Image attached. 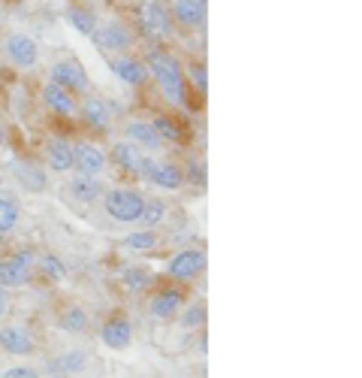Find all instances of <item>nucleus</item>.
<instances>
[{
  "label": "nucleus",
  "mask_w": 362,
  "mask_h": 378,
  "mask_svg": "<svg viewBox=\"0 0 362 378\" xmlns=\"http://www.w3.org/2000/svg\"><path fill=\"white\" fill-rule=\"evenodd\" d=\"M145 67H148V76H154L160 85V91L166 94L170 103H185V76H181V64L166 55V52H148L145 58Z\"/></svg>",
  "instance_id": "1"
},
{
  "label": "nucleus",
  "mask_w": 362,
  "mask_h": 378,
  "mask_svg": "<svg viewBox=\"0 0 362 378\" xmlns=\"http://www.w3.org/2000/svg\"><path fill=\"white\" fill-rule=\"evenodd\" d=\"M103 206H106V215H112L115 221L130 224V221H139L142 206H145V197L136 194V191H127V188H115V191L106 194Z\"/></svg>",
  "instance_id": "2"
},
{
  "label": "nucleus",
  "mask_w": 362,
  "mask_h": 378,
  "mask_svg": "<svg viewBox=\"0 0 362 378\" xmlns=\"http://www.w3.org/2000/svg\"><path fill=\"white\" fill-rule=\"evenodd\" d=\"M36 263V255L31 248H21L16 255L0 260V287H19L31 279V270Z\"/></svg>",
  "instance_id": "3"
},
{
  "label": "nucleus",
  "mask_w": 362,
  "mask_h": 378,
  "mask_svg": "<svg viewBox=\"0 0 362 378\" xmlns=\"http://www.w3.org/2000/svg\"><path fill=\"white\" fill-rule=\"evenodd\" d=\"M90 40H94V46L106 48V52H127L130 43H133V36L124 24L109 21V24H103V28H97L94 34H90Z\"/></svg>",
  "instance_id": "4"
},
{
  "label": "nucleus",
  "mask_w": 362,
  "mask_h": 378,
  "mask_svg": "<svg viewBox=\"0 0 362 378\" xmlns=\"http://www.w3.org/2000/svg\"><path fill=\"white\" fill-rule=\"evenodd\" d=\"M205 270V255L197 248H187V251H181V255H175L170 260V267H166V272L172 275V279L178 282H187V279H197V275Z\"/></svg>",
  "instance_id": "5"
},
{
  "label": "nucleus",
  "mask_w": 362,
  "mask_h": 378,
  "mask_svg": "<svg viewBox=\"0 0 362 378\" xmlns=\"http://www.w3.org/2000/svg\"><path fill=\"white\" fill-rule=\"evenodd\" d=\"M142 28H145L151 36H170L172 34V12L166 9V4L160 0H151V4L142 9Z\"/></svg>",
  "instance_id": "6"
},
{
  "label": "nucleus",
  "mask_w": 362,
  "mask_h": 378,
  "mask_svg": "<svg viewBox=\"0 0 362 378\" xmlns=\"http://www.w3.org/2000/svg\"><path fill=\"white\" fill-rule=\"evenodd\" d=\"M51 85L63 88V91H85L88 76L76 61H61V64L51 67Z\"/></svg>",
  "instance_id": "7"
},
{
  "label": "nucleus",
  "mask_w": 362,
  "mask_h": 378,
  "mask_svg": "<svg viewBox=\"0 0 362 378\" xmlns=\"http://www.w3.org/2000/svg\"><path fill=\"white\" fill-rule=\"evenodd\" d=\"M6 55L12 58V64L33 67L36 61H40V48H36V43L31 40L28 34H12L6 40Z\"/></svg>",
  "instance_id": "8"
},
{
  "label": "nucleus",
  "mask_w": 362,
  "mask_h": 378,
  "mask_svg": "<svg viewBox=\"0 0 362 378\" xmlns=\"http://www.w3.org/2000/svg\"><path fill=\"white\" fill-rule=\"evenodd\" d=\"M73 167H79V173L85 175H100L103 167H106V155L97 145L79 143V145H73Z\"/></svg>",
  "instance_id": "9"
},
{
  "label": "nucleus",
  "mask_w": 362,
  "mask_h": 378,
  "mask_svg": "<svg viewBox=\"0 0 362 378\" xmlns=\"http://www.w3.org/2000/svg\"><path fill=\"white\" fill-rule=\"evenodd\" d=\"M130 336H133V327L127 318H112L103 324V330H100V339H103V345H109L115 351H121L130 345Z\"/></svg>",
  "instance_id": "10"
},
{
  "label": "nucleus",
  "mask_w": 362,
  "mask_h": 378,
  "mask_svg": "<svg viewBox=\"0 0 362 378\" xmlns=\"http://www.w3.org/2000/svg\"><path fill=\"white\" fill-rule=\"evenodd\" d=\"M112 70H115V76H118L121 82H127V85H142V82L148 79L145 61H139V58H133V55L115 58V61H112Z\"/></svg>",
  "instance_id": "11"
},
{
  "label": "nucleus",
  "mask_w": 362,
  "mask_h": 378,
  "mask_svg": "<svg viewBox=\"0 0 362 378\" xmlns=\"http://www.w3.org/2000/svg\"><path fill=\"white\" fill-rule=\"evenodd\" d=\"M0 345H4L6 354H31L33 339L24 327H6V330H0Z\"/></svg>",
  "instance_id": "12"
},
{
  "label": "nucleus",
  "mask_w": 362,
  "mask_h": 378,
  "mask_svg": "<svg viewBox=\"0 0 362 378\" xmlns=\"http://www.w3.org/2000/svg\"><path fill=\"white\" fill-rule=\"evenodd\" d=\"M88 367V354L85 351H63L61 357H51L46 363V369L51 375H70V372H82Z\"/></svg>",
  "instance_id": "13"
},
{
  "label": "nucleus",
  "mask_w": 362,
  "mask_h": 378,
  "mask_svg": "<svg viewBox=\"0 0 362 378\" xmlns=\"http://www.w3.org/2000/svg\"><path fill=\"white\" fill-rule=\"evenodd\" d=\"M43 100H46V106L55 112V116H73V112H76L73 94L63 91V88H58V85H51V82L43 88Z\"/></svg>",
  "instance_id": "14"
},
{
  "label": "nucleus",
  "mask_w": 362,
  "mask_h": 378,
  "mask_svg": "<svg viewBox=\"0 0 362 378\" xmlns=\"http://www.w3.org/2000/svg\"><path fill=\"white\" fill-rule=\"evenodd\" d=\"M46 160H48V167L58 170V173L73 170V145L63 143V140H51L46 145Z\"/></svg>",
  "instance_id": "15"
},
{
  "label": "nucleus",
  "mask_w": 362,
  "mask_h": 378,
  "mask_svg": "<svg viewBox=\"0 0 362 378\" xmlns=\"http://www.w3.org/2000/svg\"><path fill=\"white\" fill-rule=\"evenodd\" d=\"M70 191H73L76 200H82V203H94V200L103 194V185H100L97 175H85V173H79V175H73Z\"/></svg>",
  "instance_id": "16"
},
{
  "label": "nucleus",
  "mask_w": 362,
  "mask_h": 378,
  "mask_svg": "<svg viewBox=\"0 0 362 378\" xmlns=\"http://www.w3.org/2000/svg\"><path fill=\"white\" fill-rule=\"evenodd\" d=\"M181 306V287H166L151 300V315L154 318H172Z\"/></svg>",
  "instance_id": "17"
},
{
  "label": "nucleus",
  "mask_w": 362,
  "mask_h": 378,
  "mask_svg": "<svg viewBox=\"0 0 362 378\" xmlns=\"http://www.w3.org/2000/svg\"><path fill=\"white\" fill-rule=\"evenodd\" d=\"M175 21L190 24V28H200L205 19V4L202 0H175Z\"/></svg>",
  "instance_id": "18"
},
{
  "label": "nucleus",
  "mask_w": 362,
  "mask_h": 378,
  "mask_svg": "<svg viewBox=\"0 0 362 378\" xmlns=\"http://www.w3.org/2000/svg\"><path fill=\"white\" fill-rule=\"evenodd\" d=\"M181 182H185V170L178 163H157L154 179H151V185L166 188V191H175V188H181Z\"/></svg>",
  "instance_id": "19"
},
{
  "label": "nucleus",
  "mask_w": 362,
  "mask_h": 378,
  "mask_svg": "<svg viewBox=\"0 0 362 378\" xmlns=\"http://www.w3.org/2000/svg\"><path fill=\"white\" fill-rule=\"evenodd\" d=\"M12 173L19 175V182L28 188V191H43V188L48 185L46 173L40 167H33V163H12Z\"/></svg>",
  "instance_id": "20"
},
{
  "label": "nucleus",
  "mask_w": 362,
  "mask_h": 378,
  "mask_svg": "<svg viewBox=\"0 0 362 378\" xmlns=\"http://www.w3.org/2000/svg\"><path fill=\"white\" fill-rule=\"evenodd\" d=\"M127 136L133 140V145H145V148H160V143H163L148 121H130L127 124Z\"/></svg>",
  "instance_id": "21"
},
{
  "label": "nucleus",
  "mask_w": 362,
  "mask_h": 378,
  "mask_svg": "<svg viewBox=\"0 0 362 378\" xmlns=\"http://www.w3.org/2000/svg\"><path fill=\"white\" fill-rule=\"evenodd\" d=\"M82 116L85 121L90 124V128H106L109 124V103L100 97H88L82 103Z\"/></svg>",
  "instance_id": "22"
},
{
  "label": "nucleus",
  "mask_w": 362,
  "mask_h": 378,
  "mask_svg": "<svg viewBox=\"0 0 362 378\" xmlns=\"http://www.w3.org/2000/svg\"><path fill=\"white\" fill-rule=\"evenodd\" d=\"M112 160L118 163L121 170H127V173H136V167H139L142 155L136 151V145H133V143H115V145H112Z\"/></svg>",
  "instance_id": "23"
},
{
  "label": "nucleus",
  "mask_w": 362,
  "mask_h": 378,
  "mask_svg": "<svg viewBox=\"0 0 362 378\" xmlns=\"http://www.w3.org/2000/svg\"><path fill=\"white\" fill-rule=\"evenodd\" d=\"M67 21H70L79 34H88V36L97 31V19H94V12H90V9H82V6L67 9Z\"/></svg>",
  "instance_id": "24"
},
{
  "label": "nucleus",
  "mask_w": 362,
  "mask_h": 378,
  "mask_svg": "<svg viewBox=\"0 0 362 378\" xmlns=\"http://www.w3.org/2000/svg\"><path fill=\"white\" fill-rule=\"evenodd\" d=\"M157 245V233L154 230H133L130 236H124V248L130 251H151Z\"/></svg>",
  "instance_id": "25"
},
{
  "label": "nucleus",
  "mask_w": 362,
  "mask_h": 378,
  "mask_svg": "<svg viewBox=\"0 0 362 378\" xmlns=\"http://www.w3.org/2000/svg\"><path fill=\"white\" fill-rule=\"evenodd\" d=\"M61 330L67 333H85L88 330V315L85 309H67L61 315Z\"/></svg>",
  "instance_id": "26"
},
{
  "label": "nucleus",
  "mask_w": 362,
  "mask_h": 378,
  "mask_svg": "<svg viewBox=\"0 0 362 378\" xmlns=\"http://www.w3.org/2000/svg\"><path fill=\"white\" fill-rule=\"evenodd\" d=\"M166 218V203L163 200H145V206H142V215H139V221L145 224V227H154V224H160Z\"/></svg>",
  "instance_id": "27"
},
{
  "label": "nucleus",
  "mask_w": 362,
  "mask_h": 378,
  "mask_svg": "<svg viewBox=\"0 0 362 378\" xmlns=\"http://www.w3.org/2000/svg\"><path fill=\"white\" fill-rule=\"evenodd\" d=\"M124 287L127 291H145V287L151 285V272L142 270V267H133V270H124Z\"/></svg>",
  "instance_id": "28"
},
{
  "label": "nucleus",
  "mask_w": 362,
  "mask_h": 378,
  "mask_svg": "<svg viewBox=\"0 0 362 378\" xmlns=\"http://www.w3.org/2000/svg\"><path fill=\"white\" fill-rule=\"evenodd\" d=\"M151 128L157 131L160 140H170V143H178V140H181V128H178L172 118H166V116H157V118H154Z\"/></svg>",
  "instance_id": "29"
},
{
  "label": "nucleus",
  "mask_w": 362,
  "mask_h": 378,
  "mask_svg": "<svg viewBox=\"0 0 362 378\" xmlns=\"http://www.w3.org/2000/svg\"><path fill=\"white\" fill-rule=\"evenodd\" d=\"M16 224H19V206L12 203V200L0 197V233L12 230V227H16Z\"/></svg>",
  "instance_id": "30"
},
{
  "label": "nucleus",
  "mask_w": 362,
  "mask_h": 378,
  "mask_svg": "<svg viewBox=\"0 0 362 378\" xmlns=\"http://www.w3.org/2000/svg\"><path fill=\"white\" fill-rule=\"evenodd\" d=\"M40 270L48 275L51 282H61L63 275H67V270H63V263H61L55 255H46V257H43V263H40Z\"/></svg>",
  "instance_id": "31"
},
{
  "label": "nucleus",
  "mask_w": 362,
  "mask_h": 378,
  "mask_svg": "<svg viewBox=\"0 0 362 378\" xmlns=\"http://www.w3.org/2000/svg\"><path fill=\"white\" fill-rule=\"evenodd\" d=\"M205 324V306H190L185 315H181V327H187V330H193V327Z\"/></svg>",
  "instance_id": "32"
},
{
  "label": "nucleus",
  "mask_w": 362,
  "mask_h": 378,
  "mask_svg": "<svg viewBox=\"0 0 362 378\" xmlns=\"http://www.w3.org/2000/svg\"><path fill=\"white\" fill-rule=\"evenodd\" d=\"M154 170H157V160L142 158V160H139V167H136V175H139L142 182H151V179H154Z\"/></svg>",
  "instance_id": "33"
},
{
  "label": "nucleus",
  "mask_w": 362,
  "mask_h": 378,
  "mask_svg": "<svg viewBox=\"0 0 362 378\" xmlns=\"http://www.w3.org/2000/svg\"><path fill=\"white\" fill-rule=\"evenodd\" d=\"M190 76H193V85H197V91H200V94L209 91V76H205V67L193 64V67H190Z\"/></svg>",
  "instance_id": "34"
},
{
  "label": "nucleus",
  "mask_w": 362,
  "mask_h": 378,
  "mask_svg": "<svg viewBox=\"0 0 362 378\" xmlns=\"http://www.w3.org/2000/svg\"><path fill=\"white\" fill-rule=\"evenodd\" d=\"M185 179H190V182L197 185V188H202V185H205V167H202V163H190Z\"/></svg>",
  "instance_id": "35"
},
{
  "label": "nucleus",
  "mask_w": 362,
  "mask_h": 378,
  "mask_svg": "<svg viewBox=\"0 0 362 378\" xmlns=\"http://www.w3.org/2000/svg\"><path fill=\"white\" fill-rule=\"evenodd\" d=\"M4 378H40V372L31 369V367H12L4 372Z\"/></svg>",
  "instance_id": "36"
},
{
  "label": "nucleus",
  "mask_w": 362,
  "mask_h": 378,
  "mask_svg": "<svg viewBox=\"0 0 362 378\" xmlns=\"http://www.w3.org/2000/svg\"><path fill=\"white\" fill-rule=\"evenodd\" d=\"M6 309H9V294H6V287H0V315Z\"/></svg>",
  "instance_id": "37"
},
{
  "label": "nucleus",
  "mask_w": 362,
  "mask_h": 378,
  "mask_svg": "<svg viewBox=\"0 0 362 378\" xmlns=\"http://www.w3.org/2000/svg\"><path fill=\"white\" fill-rule=\"evenodd\" d=\"M6 143V133H4V128H0V145H4Z\"/></svg>",
  "instance_id": "38"
},
{
  "label": "nucleus",
  "mask_w": 362,
  "mask_h": 378,
  "mask_svg": "<svg viewBox=\"0 0 362 378\" xmlns=\"http://www.w3.org/2000/svg\"><path fill=\"white\" fill-rule=\"evenodd\" d=\"M51 378H67V375H51Z\"/></svg>",
  "instance_id": "39"
},
{
  "label": "nucleus",
  "mask_w": 362,
  "mask_h": 378,
  "mask_svg": "<svg viewBox=\"0 0 362 378\" xmlns=\"http://www.w3.org/2000/svg\"><path fill=\"white\" fill-rule=\"evenodd\" d=\"M0 185H4V179H0Z\"/></svg>",
  "instance_id": "40"
}]
</instances>
